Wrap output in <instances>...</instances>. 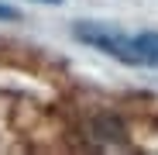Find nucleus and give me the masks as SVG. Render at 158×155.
<instances>
[{"instance_id":"obj_3","label":"nucleus","mask_w":158,"mask_h":155,"mask_svg":"<svg viewBox=\"0 0 158 155\" xmlns=\"http://www.w3.org/2000/svg\"><path fill=\"white\" fill-rule=\"evenodd\" d=\"M38 4H62V0H38Z\"/></svg>"},{"instance_id":"obj_1","label":"nucleus","mask_w":158,"mask_h":155,"mask_svg":"<svg viewBox=\"0 0 158 155\" xmlns=\"http://www.w3.org/2000/svg\"><path fill=\"white\" fill-rule=\"evenodd\" d=\"M76 41H83L103 55H110L127 66H148L158 69V31H120L114 24H96V21H79L76 24Z\"/></svg>"},{"instance_id":"obj_2","label":"nucleus","mask_w":158,"mask_h":155,"mask_svg":"<svg viewBox=\"0 0 158 155\" xmlns=\"http://www.w3.org/2000/svg\"><path fill=\"white\" fill-rule=\"evenodd\" d=\"M0 21H17V11L7 7V4H0Z\"/></svg>"}]
</instances>
